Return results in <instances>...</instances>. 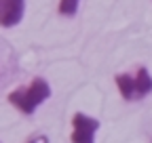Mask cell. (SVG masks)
<instances>
[{
	"instance_id": "cell-1",
	"label": "cell",
	"mask_w": 152,
	"mask_h": 143,
	"mask_svg": "<svg viewBox=\"0 0 152 143\" xmlns=\"http://www.w3.org/2000/svg\"><path fill=\"white\" fill-rule=\"evenodd\" d=\"M51 95H53V88H51L49 80L42 78V76H36V78L30 80V84L13 88V91L7 95V99L19 114L32 116L45 101L51 99Z\"/></svg>"
},
{
	"instance_id": "cell-2",
	"label": "cell",
	"mask_w": 152,
	"mask_h": 143,
	"mask_svg": "<svg viewBox=\"0 0 152 143\" xmlns=\"http://www.w3.org/2000/svg\"><path fill=\"white\" fill-rule=\"evenodd\" d=\"M118 95L127 103H135L152 95V74L146 65H137L133 72H121L114 76Z\"/></svg>"
},
{
	"instance_id": "cell-3",
	"label": "cell",
	"mask_w": 152,
	"mask_h": 143,
	"mask_svg": "<svg viewBox=\"0 0 152 143\" xmlns=\"http://www.w3.org/2000/svg\"><path fill=\"white\" fill-rule=\"evenodd\" d=\"M99 126H102V122L97 118H93V116H89L85 112H74L72 114L70 141L72 143H95Z\"/></svg>"
},
{
	"instance_id": "cell-4",
	"label": "cell",
	"mask_w": 152,
	"mask_h": 143,
	"mask_svg": "<svg viewBox=\"0 0 152 143\" xmlns=\"http://www.w3.org/2000/svg\"><path fill=\"white\" fill-rule=\"evenodd\" d=\"M26 15V0H0V27H15Z\"/></svg>"
},
{
	"instance_id": "cell-5",
	"label": "cell",
	"mask_w": 152,
	"mask_h": 143,
	"mask_svg": "<svg viewBox=\"0 0 152 143\" xmlns=\"http://www.w3.org/2000/svg\"><path fill=\"white\" fill-rule=\"evenodd\" d=\"M80 9V0H59L57 2V13L61 17H74Z\"/></svg>"
},
{
	"instance_id": "cell-6",
	"label": "cell",
	"mask_w": 152,
	"mask_h": 143,
	"mask_svg": "<svg viewBox=\"0 0 152 143\" xmlns=\"http://www.w3.org/2000/svg\"><path fill=\"white\" fill-rule=\"evenodd\" d=\"M26 143H51V139H49V135H45V133H34L32 137H28Z\"/></svg>"
}]
</instances>
